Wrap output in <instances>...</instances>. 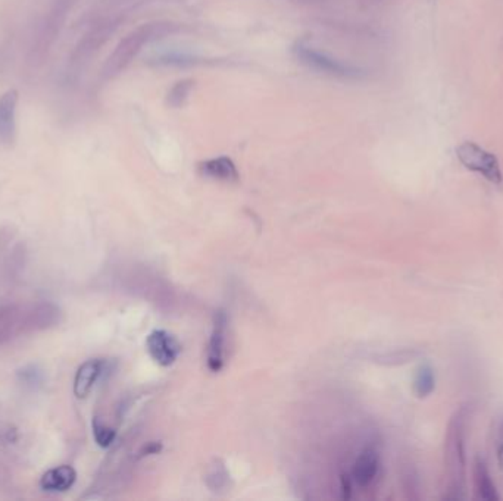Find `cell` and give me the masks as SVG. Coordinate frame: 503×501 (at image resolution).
Here are the masks:
<instances>
[{
    "label": "cell",
    "mask_w": 503,
    "mask_h": 501,
    "mask_svg": "<svg viewBox=\"0 0 503 501\" xmlns=\"http://www.w3.org/2000/svg\"><path fill=\"white\" fill-rule=\"evenodd\" d=\"M459 162L467 170L483 175L484 178L493 184H502L503 175L496 156L480 148L477 143L465 141L456 149Z\"/></svg>",
    "instance_id": "3957f363"
},
{
    "label": "cell",
    "mask_w": 503,
    "mask_h": 501,
    "mask_svg": "<svg viewBox=\"0 0 503 501\" xmlns=\"http://www.w3.org/2000/svg\"><path fill=\"white\" fill-rule=\"evenodd\" d=\"M498 462L500 469H503V421L499 426V438H498Z\"/></svg>",
    "instance_id": "d6986e66"
},
{
    "label": "cell",
    "mask_w": 503,
    "mask_h": 501,
    "mask_svg": "<svg viewBox=\"0 0 503 501\" xmlns=\"http://www.w3.org/2000/svg\"><path fill=\"white\" fill-rule=\"evenodd\" d=\"M474 484H476V489H477V494L480 498H483L486 501L499 500L496 485L489 474L486 462L480 457L477 458L476 465H474Z\"/></svg>",
    "instance_id": "5bb4252c"
},
{
    "label": "cell",
    "mask_w": 503,
    "mask_h": 501,
    "mask_svg": "<svg viewBox=\"0 0 503 501\" xmlns=\"http://www.w3.org/2000/svg\"><path fill=\"white\" fill-rule=\"evenodd\" d=\"M18 381L28 388H36L38 385L43 384V371H41L37 364H27V366L21 368L16 372Z\"/></svg>",
    "instance_id": "e0dca14e"
},
{
    "label": "cell",
    "mask_w": 503,
    "mask_h": 501,
    "mask_svg": "<svg viewBox=\"0 0 503 501\" xmlns=\"http://www.w3.org/2000/svg\"><path fill=\"white\" fill-rule=\"evenodd\" d=\"M380 469V456L374 448H365V450L356 458L353 467V478L359 487H368L374 482V479Z\"/></svg>",
    "instance_id": "7c38bea8"
},
{
    "label": "cell",
    "mask_w": 503,
    "mask_h": 501,
    "mask_svg": "<svg viewBox=\"0 0 503 501\" xmlns=\"http://www.w3.org/2000/svg\"><path fill=\"white\" fill-rule=\"evenodd\" d=\"M201 172L209 178L225 183H236L238 180L236 165L228 158H216L203 162L201 165Z\"/></svg>",
    "instance_id": "4fadbf2b"
},
{
    "label": "cell",
    "mask_w": 503,
    "mask_h": 501,
    "mask_svg": "<svg viewBox=\"0 0 503 501\" xmlns=\"http://www.w3.org/2000/svg\"><path fill=\"white\" fill-rule=\"evenodd\" d=\"M16 104L18 93L9 90L0 97V140L12 143L16 131Z\"/></svg>",
    "instance_id": "8fae6325"
},
{
    "label": "cell",
    "mask_w": 503,
    "mask_h": 501,
    "mask_svg": "<svg viewBox=\"0 0 503 501\" xmlns=\"http://www.w3.org/2000/svg\"><path fill=\"white\" fill-rule=\"evenodd\" d=\"M62 322V310L50 301H38L25 305L27 334L47 331Z\"/></svg>",
    "instance_id": "8992f818"
},
{
    "label": "cell",
    "mask_w": 503,
    "mask_h": 501,
    "mask_svg": "<svg viewBox=\"0 0 503 501\" xmlns=\"http://www.w3.org/2000/svg\"><path fill=\"white\" fill-rule=\"evenodd\" d=\"M295 51L303 64L308 65L312 69L324 72V74L334 75V77H343V78H355L359 75L358 69H355L349 65H344V64H342V62L335 60V59L327 56L326 54H321V51H317L311 47L299 45L295 49Z\"/></svg>",
    "instance_id": "277c9868"
},
{
    "label": "cell",
    "mask_w": 503,
    "mask_h": 501,
    "mask_svg": "<svg viewBox=\"0 0 503 501\" xmlns=\"http://www.w3.org/2000/svg\"><path fill=\"white\" fill-rule=\"evenodd\" d=\"M166 31V25L162 24H148L142 25L131 34L125 37L121 43L113 50V54L109 56L107 65L103 68V75L107 78H112L122 69H125L133 58L139 54L144 43H148L149 40L164 34Z\"/></svg>",
    "instance_id": "7a4b0ae2"
},
{
    "label": "cell",
    "mask_w": 503,
    "mask_h": 501,
    "mask_svg": "<svg viewBox=\"0 0 503 501\" xmlns=\"http://www.w3.org/2000/svg\"><path fill=\"white\" fill-rule=\"evenodd\" d=\"M468 410L459 409L447 428L446 463L449 474V491H454V500L460 498L465 476V430Z\"/></svg>",
    "instance_id": "6da1fadb"
},
{
    "label": "cell",
    "mask_w": 503,
    "mask_h": 501,
    "mask_svg": "<svg viewBox=\"0 0 503 501\" xmlns=\"http://www.w3.org/2000/svg\"><path fill=\"white\" fill-rule=\"evenodd\" d=\"M77 481L76 469L69 465H60L46 471L40 478V488L47 493H65Z\"/></svg>",
    "instance_id": "9c48e42d"
},
{
    "label": "cell",
    "mask_w": 503,
    "mask_h": 501,
    "mask_svg": "<svg viewBox=\"0 0 503 501\" xmlns=\"http://www.w3.org/2000/svg\"><path fill=\"white\" fill-rule=\"evenodd\" d=\"M228 316L225 310H218L214 315V327L206 351V364L211 372H219L224 366V346L227 336Z\"/></svg>",
    "instance_id": "52a82bcc"
},
{
    "label": "cell",
    "mask_w": 503,
    "mask_h": 501,
    "mask_svg": "<svg viewBox=\"0 0 503 501\" xmlns=\"http://www.w3.org/2000/svg\"><path fill=\"white\" fill-rule=\"evenodd\" d=\"M93 436L96 444L102 448H108L113 444L115 438H117V431L113 428L103 423L98 417H94L93 421Z\"/></svg>",
    "instance_id": "2e32d148"
},
{
    "label": "cell",
    "mask_w": 503,
    "mask_h": 501,
    "mask_svg": "<svg viewBox=\"0 0 503 501\" xmlns=\"http://www.w3.org/2000/svg\"><path fill=\"white\" fill-rule=\"evenodd\" d=\"M342 489H343V498H349L350 497V484H349V479H346L344 476L342 478Z\"/></svg>",
    "instance_id": "44dd1931"
},
{
    "label": "cell",
    "mask_w": 503,
    "mask_h": 501,
    "mask_svg": "<svg viewBox=\"0 0 503 501\" xmlns=\"http://www.w3.org/2000/svg\"><path fill=\"white\" fill-rule=\"evenodd\" d=\"M27 334L25 305H8L0 307V346Z\"/></svg>",
    "instance_id": "ba28073f"
},
{
    "label": "cell",
    "mask_w": 503,
    "mask_h": 501,
    "mask_svg": "<svg viewBox=\"0 0 503 501\" xmlns=\"http://www.w3.org/2000/svg\"><path fill=\"white\" fill-rule=\"evenodd\" d=\"M146 349L156 363L166 368L174 364L180 356L181 344L168 331L156 329L146 338Z\"/></svg>",
    "instance_id": "5b68a950"
},
{
    "label": "cell",
    "mask_w": 503,
    "mask_h": 501,
    "mask_svg": "<svg viewBox=\"0 0 503 501\" xmlns=\"http://www.w3.org/2000/svg\"><path fill=\"white\" fill-rule=\"evenodd\" d=\"M436 390V373L429 364H421L414 378V391L419 399L428 397Z\"/></svg>",
    "instance_id": "9a60e30c"
},
{
    "label": "cell",
    "mask_w": 503,
    "mask_h": 501,
    "mask_svg": "<svg viewBox=\"0 0 503 501\" xmlns=\"http://www.w3.org/2000/svg\"><path fill=\"white\" fill-rule=\"evenodd\" d=\"M162 450V444L161 443H149L143 448L142 456H150V454H158Z\"/></svg>",
    "instance_id": "ffe728a7"
},
{
    "label": "cell",
    "mask_w": 503,
    "mask_h": 501,
    "mask_svg": "<svg viewBox=\"0 0 503 501\" xmlns=\"http://www.w3.org/2000/svg\"><path fill=\"white\" fill-rule=\"evenodd\" d=\"M104 371V362L100 359H90L84 362L76 372L74 394L77 399H86L94 388V385Z\"/></svg>",
    "instance_id": "30bf717a"
},
{
    "label": "cell",
    "mask_w": 503,
    "mask_h": 501,
    "mask_svg": "<svg viewBox=\"0 0 503 501\" xmlns=\"http://www.w3.org/2000/svg\"><path fill=\"white\" fill-rule=\"evenodd\" d=\"M192 87H193L192 80H183L180 82H177V84L171 89V91L168 93V103L174 108H180L186 102Z\"/></svg>",
    "instance_id": "ac0fdd59"
}]
</instances>
